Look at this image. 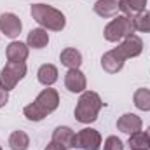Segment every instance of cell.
Instances as JSON below:
<instances>
[{
    "instance_id": "30bf717a",
    "label": "cell",
    "mask_w": 150,
    "mask_h": 150,
    "mask_svg": "<svg viewBox=\"0 0 150 150\" xmlns=\"http://www.w3.org/2000/svg\"><path fill=\"white\" fill-rule=\"evenodd\" d=\"M52 143H56L61 150H70L75 147V133L68 126H58L52 131Z\"/></svg>"
},
{
    "instance_id": "8992f818",
    "label": "cell",
    "mask_w": 150,
    "mask_h": 150,
    "mask_svg": "<svg viewBox=\"0 0 150 150\" xmlns=\"http://www.w3.org/2000/svg\"><path fill=\"white\" fill-rule=\"evenodd\" d=\"M75 149L80 150H100L101 149V134L93 127H84L75 133Z\"/></svg>"
},
{
    "instance_id": "2e32d148",
    "label": "cell",
    "mask_w": 150,
    "mask_h": 150,
    "mask_svg": "<svg viewBox=\"0 0 150 150\" xmlns=\"http://www.w3.org/2000/svg\"><path fill=\"white\" fill-rule=\"evenodd\" d=\"M58 68L54 67V65H51V63H45V65H42L40 68H38L37 72V79L38 82L42 84V86H45V87H51L52 84H56V80H58Z\"/></svg>"
},
{
    "instance_id": "d4e9b609",
    "label": "cell",
    "mask_w": 150,
    "mask_h": 150,
    "mask_svg": "<svg viewBox=\"0 0 150 150\" xmlns=\"http://www.w3.org/2000/svg\"><path fill=\"white\" fill-rule=\"evenodd\" d=\"M44 150H61V149H59L56 143H52V142H51V143H49V145H47V147H45Z\"/></svg>"
},
{
    "instance_id": "4316f807",
    "label": "cell",
    "mask_w": 150,
    "mask_h": 150,
    "mask_svg": "<svg viewBox=\"0 0 150 150\" xmlns=\"http://www.w3.org/2000/svg\"><path fill=\"white\" fill-rule=\"evenodd\" d=\"M0 150H2V147H0Z\"/></svg>"
},
{
    "instance_id": "52a82bcc",
    "label": "cell",
    "mask_w": 150,
    "mask_h": 150,
    "mask_svg": "<svg viewBox=\"0 0 150 150\" xmlns=\"http://www.w3.org/2000/svg\"><path fill=\"white\" fill-rule=\"evenodd\" d=\"M142 51H143V40L138 37V35H129V37H126L117 47H115V52L120 56V58H124V59H129V58H136V56H140L142 54Z\"/></svg>"
},
{
    "instance_id": "277c9868",
    "label": "cell",
    "mask_w": 150,
    "mask_h": 150,
    "mask_svg": "<svg viewBox=\"0 0 150 150\" xmlns=\"http://www.w3.org/2000/svg\"><path fill=\"white\" fill-rule=\"evenodd\" d=\"M136 30H134V23H133V18L129 16H115L112 21L105 26L103 30V37L108 42H119L122 38L133 35Z\"/></svg>"
},
{
    "instance_id": "603a6c76",
    "label": "cell",
    "mask_w": 150,
    "mask_h": 150,
    "mask_svg": "<svg viewBox=\"0 0 150 150\" xmlns=\"http://www.w3.org/2000/svg\"><path fill=\"white\" fill-rule=\"evenodd\" d=\"M103 150H124V143H122L120 138H117V136L112 134V136H108V138L105 140Z\"/></svg>"
},
{
    "instance_id": "7a4b0ae2",
    "label": "cell",
    "mask_w": 150,
    "mask_h": 150,
    "mask_svg": "<svg viewBox=\"0 0 150 150\" xmlns=\"http://www.w3.org/2000/svg\"><path fill=\"white\" fill-rule=\"evenodd\" d=\"M30 14L40 25V28H44V30L61 32L67 25L65 14L61 11L54 9L52 5H47V4H33L30 7Z\"/></svg>"
},
{
    "instance_id": "e0dca14e",
    "label": "cell",
    "mask_w": 150,
    "mask_h": 150,
    "mask_svg": "<svg viewBox=\"0 0 150 150\" xmlns=\"http://www.w3.org/2000/svg\"><path fill=\"white\" fill-rule=\"evenodd\" d=\"M49 44V33L47 30L44 28H33L30 33H28V38H26V45L32 47V49H44L47 47Z\"/></svg>"
},
{
    "instance_id": "7c38bea8",
    "label": "cell",
    "mask_w": 150,
    "mask_h": 150,
    "mask_svg": "<svg viewBox=\"0 0 150 150\" xmlns=\"http://www.w3.org/2000/svg\"><path fill=\"white\" fill-rule=\"evenodd\" d=\"M142 126H143V122L136 113H124L117 120V129L126 133V134H133L136 131H142Z\"/></svg>"
},
{
    "instance_id": "cb8c5ba5",
    "label": "cell",
    "mask_w": 150,
    "mask_h": 150,
    "mask_svg": "<svg viewBox=\"0 0 150 150\" xmlns=\"http://www.w3.org/2000/svg\"><path fill=\"white\" fill-rule=\"evenodd\" d=\"M7 101H9V91H5V89L0 86V108H2V107H5V105H7Z\"/></svg>"
},
{
    "instance_id": "7402d4cb",
    "label": "cell",
    "mask_w": 150,
    "mask_h": 150,
    "mask_svg": "<svg viewBox=\"0 0 150 150\" xmlns=\"http://www.w3.org/2000/svg\"><path fill=\"white\" fill-rule=\"evenodd\" d=\"M134 23V30L142 32V33H149L150 32V11H143L140 14H136L133 18Z\"/></svg>"
},
{
    "instance_id": "6da1fadb",
    "label": "cell",
    "mask_w": 150,
    "mask_h": 150,
    "mask_svg": "<svg viewBox=\"0 0 150 150\" xmlns=\"http://www.w3.org/2000/svg\"><path fill=\"white\" fill-rule=\"evenodd\" d=\"M58 107H59V94H58V91L52 89V87H45L30 105H26L23 108V113H25V117L28 120L38 122V120L45 119L49 113H52Z\"/></svg>"
},
{
    "instance_id": "4fadbf2b",
    "label": "cell",
    "mask_w": 150,
    "mask_h": 150,
    "mask_svg": "<svg viewBox=\"0 0 150 150\" xmlns=\"http://www.w3.org/2000/svg\"><path fill=\"white\" fill-rule=\"evenodd\" d=\"M124 63H126V59L120 58V56L115 52V49L105 52V54L101 56V67H103V70L108 72V74H117V72H120V70L124 68Z\"/></svg>"
},
{
    "instance_id": "5b68a950",
    "label": "cell",
    "mask_w": 150,
    "mask_h": 150,
    "mask_svg": "<svg viewBox=\"0 0 150 150\" xmlns=\"http://www.w3.org/2000/svg\"><path fill=\"white\" fill-rule=\"evenodd\" d=\"M26 75V63H12L9 61L2 72H0V86L5 91H11L18 86L19 80H23Z\"/></svg>"
},
{
    "instance_id": "8fae6325",
    "label": "cell",
    "mask_w": 150,
    "mask_h": 150,
    "mask_svg": "<svg viewBox=\"0 0 150 150\" xmlns=\"http://www.w3.org/2000/svg\"><path fill=\"white\" fill-rule=\"evenodd\" d=\"M28 54H30V47L25 42H19V40H12L7 45V51H5L7 61H12V63H25Z\"/></svg>"
},
{
    "instance_id": "3957f363",
    "label": "cell",
    "mask_w": 150,
    "mask_h": 150,
    "mask_svg": "<svg viewBox=\"0 0 150 150\" xmlns=\"http://www.w3.org/2000/svg\"><path fill=\"white\" fill-rule=\"evenodd\" d=\"M103 108V101L98 93L94 91H84L77 101L75 107V119L82 124H91L98 119V113Z\"/></svg>"
},
{
    "instance_id": "ffe728a7",
    "label": "cell",
    "mask_w": 150,
    "mask_h": 150,
    "mask_svg": "<svg viewBox=\"0 0 150 150\" xmlns=\"http://www.w3.org/2000/svg\"><path fill=\"white\" fill-rule=\"evenodd\" d=\"M9 147L11 150H28L30 147V136L25 131H12L9 136Z\"/></svg>"
},
{
    "instance_id": "ba28073f",
    "label": "cell",
    "mask_w": 150,
    "mask_h": 150,
    "mask_svg": "<svg viewBox=\"0 0 150 150\" xmlns=\"http://www.w3.org/2000/svg\"><path fill=\"white\" fill-rule=\"evenodd\" d=\"M21 28H23V23H21V19L16 14H12V12L0 14V32L5 37H9V38L19 37Z\"/></svg>"
},
{
    "instance_id": "ac0fdd59",
    "label": "cell",
    "mask_w": 150,
    "mask_h": 150,
    "mask_svg": "<svg viewBox=\"0 0 150 150\" xmlns=\"http://www.w3.org/2000/svg\"><path fill=\"white\" fill-rule=\"evenodd\" d=\"M93 9L100 18H115L119 11V2L117 0H98L93 5Z\"/></svg>"
},
{
    "instance_id": "9a60e30c",
    "label": "cell",
    "mask_w": 150,
    "mask_h": 150,
    "mask_svg": "<svg viewBox=\"0 0 150 150\" xmlns=\"http://www.w3.org/2000/svg\"><path fill=\"white\" fill-rule=\"evenodd\" d=\"M147 2L149 0H119V11L124 16L134 18L136 14H140V12L145 11Z\"/></svg>"
},
{
    "instance_id": "44dd1931",
    "label": "cell",
    "mask_w": 150,
    "mask_h": 150,
    "mask_svg": "<svg viewBox=\"0 0 150 150\" xmlns=\"http://www.w3.org/2000/svg\"><path fill=\"white\" fill-rule=\"evenodd\" d=\"M133 103L138 110L142 112H150V89L140 87L133 94Z\"/></svg>"
},
{
    "instance_id": "9c48e42d",
    "label": "cell",
    "mask_w": 150,
    "mask_h": 150,
    "mask_svg": "<svg viewBox=\"0 0 150 150\" xmlns=\"http://www.w3.org/2000/svg\"><path fill=\"white\" fill-rule=\"evenodd\" d=\"M65 87L74 93V94H82L87 87V80H86V75L80 72V68H75V70H68L65 75Z\"/></svg>"
},
{
    "instance_id": "484cf974",
    "label": "cell",
    "mask_w": 150,
    "mask_h": 150,
    "mask_svg": "<svg viewBox=\"0 0 150 150\" xmlns=\"http://www.w3.org/2000/svg\"><path fill=\"white\" fill-rule=\"evenodd\" d=\"M147 134H149V140H150V126H149V129H147Z\"/></svg>"
},
{
    "instance_id": "d6986e66",
    "label": "cell",
    "mask_w": 150,
    "mask_h": 150,
    "mask_svg": "<svg viewBox=\"0 0 150 150\" xmlns=\"http://www.w3.org/2000/svg\"><path fill=\"white\" fill-rule=\"evenodd\" d=\"M127 145L131 150H150V140L147 131H136V133L129 134Z\"/></svg>"
},
{
    "instance_id": "5bb4252c",
    "label": "cell",
    "mask_w": 150,
    "mask_h": 150,
    "mask_svg": "<svg viewBox=\"0 0 150 150\" xmlns=\"http://www.w3.org/2000/svg\"><path fill=\"white\" fill-rule=\"evenodd\" d=\"M59 61H61V65L67 67L68 70H75V68H80V65H82V54H80V51H77L75 47H67V49L61 51Z\"/></svg>"
}]
</instances>
